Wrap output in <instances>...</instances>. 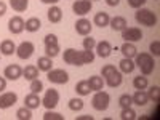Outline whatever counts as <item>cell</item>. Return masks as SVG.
I'll return each mask as SVG.
<instances>
[{
    "label": "cell",
    "mask_w": 160,
    "mask_h": 120,
    "mask_svg": "<svg viewBox=\"0 0 160 120\" xmlns=\"http://www.w3.org/2000/svg\"><path fill=\"white\" fill-rule=\"evenodd\" d=\"M109 104H111V96H109L108 91H102V90L95 91V95H93V98H91L93 109L102 112V111H106L109 108Z\"/></svg>",
    "instance_id": "obj_3"
},
{
    "label": "cell",
    "mask_w": 160,
    "mask_h": 120,
    "mask_svg": "<svg viewBox=\"0 0 160 120\" xmlns=\"http://www.w3.org/2000/svg\"><path fill=\"white\" fill-rule=\"evenodd\" d=\"M131 104H133V98L131 95H128V93H125V95H122L118 98V106L120 108H131Z\"/></svg>",
    "instance_id": "obj_38"
},
{
    "label": "cell",
    "mask_w": 160,
    "mask_h": 120,
    "mask_svg": "<svg viewBox=\"0 0 160 120\" xmlns=\"http://www.w3.org/2000/svg\"><path fill=\"white\" fill-rule=\"evenodd\" d=\"M43 120H64V117L58 112H53V109H47L43 114Z\"/></svg>",
    "instance_id": "obj_39"
},
{
    "label": "cell",
    "mask_w": 160,
    "mask_h": 120,
    "mask_svg": "<svg viewBox=\"0 0 160 120\" xmlns=\"http://www.w3.org/2000/svg\"><path fill=\"white\" fill-rule=\"evenodd\" d=\"M29 90H31V93L40 95V93L43 91V83H42V80H38V78L32 80V82H31V87H29Z\"/></svg>",
    "instance_id": "obj_37"
},
{
    "label": "cell",
    "mask_w": 160,
    "mask_h": 120,
    "mask_svg": "<svg viewBox=\"0 0 160 120\" xmlns=\"http://www.w3.org/2000/svg\"><path fill=\"white\" fill-rule=\"evenodd\" d=\"M40 28H42V21H40L38 18H35V16L29 18L24 24V31H28V32H38Z\"/></svg>",
    "instance_id": "obj_24"
},
{
    "label": "cell",
    "mask_w": 160,
    "mask_h": 120,
    "mask_svg": "<svg viewBox=\"0 0 160 120\" xmlns=\"http://www.w3.org/2000/svg\"><path fill=\"white\" fill-rule=\"evenodd\" d=\"M47 78L50 83L55 85H64L69 82V74L66 72L64 69H51L47 72Z\"/></svg>",
    "instance_id": "obj_4"
},
{
    "label": "cell",
    "mask_w": 160,
    "mask_h": 120,
    "mask_svg": "<svg viewBox=\"0 0 160 120\" xmlns=\"http://www.w3.org/2000/svg\"><path fill=\"white\" fill-rule=\"evenodd\" d=\"M118 69L122 74H131L133 71L136 69V66H135V61L130 59V58H123L122 61L118 62Z\"/></svg>",
    "instance_id": "obj_22"
},
{
    "label": "cell",
    "mask_w": 160,
    "mask_h": 120,
    "mask_svg": "<svg viewBox=\"0 0 160 120\" xmlns=\"http://www.w3.org/2000/svg\"><path fill=\"white\" fill-rule=\"evenodd\" d=\"M83 99L82 98H72L69 99V109L74 111V112H78V111H82L83 109Z\"/></svg>",
    "instance_id": "obj_32"
},
{
    "label": "cell",
    "mask_w": 160,
    "mask_h": 120,
    "mask_svg": "<svg viewBox=\"0 0 160 120\" xmlns=\"http://www.w3.org/2000/svg\"><path fill=\"white\" fill-rule=\"evenodd\" d=\"M96 55L99 58H109L111 53L114 51L112 50V45L111 42H108V40H101V42H96Z\"/></svg>",
    "instance_id": "obj_15"
},
{
    "label": "cell",
    "mask_w": 160,
    "mask_h": 120,
    "mask_svg": "<svg viewBox=\"0 0 160 120\" xmlns=\"http://www.w3.org/2000/svg\"><path fill=\"white\" fill-rule=\"evenodd\" d=\"M7 3L5 2H2V0H0V18H2L3 15H5V13H7Z\"/></svg>",
    "instance_id": "obj_46"
},
{
    "label": "cell",
    "mask_w": 160,
    "mask_h": 120,
    "mask_svg": "<svg viewBox=\"0 0 160 120\" xmlns=\"http://www.w3.org/2000/svg\"><path fill=\"white\" fill-rule=\"evenodd\" d=\"M35 51V45L29 40H26V42H21L18 47H16V55L19 59H29Z\"/></svg>",
    "instance_id": "obj_7"
},
{
    "label": "cell",
    "mask_w": 160,
    "mask_h": 120,
    "mask_svg": "<svg viewBox=\"0 0 160 120\" xmlns=\"http://www.w3.org/2000/svg\"><path fill=\"white\" fill-rule=\"evenodd\" d=\"M135 19L138 24L146 26V28H154V26H157V21H158L157 15L149 8H138L135 13Z\"/></svg>",
    "instance_id": "obj_2"
},
{
    "label": "cell",
    "mask_w": 160,
    "mask_h": 120,
    "mask_svg": "<svg viewBox=\"0 0 160 120\" xmlns=\"http://www.w3.org/2000/svg\"><path fill=\"white\" fill-rule=\"evenodd\" d=\"M47 18L51 24H58L61 19H62V10L58 7V5H51L47 11Z\"/></svg>",
    "instance_id": "obj_16"
},
{
    "label": "cell",
    "mask_w": 160,
    "mask_h": 120,
    "mask_svg": "<svg viewBox=\"0 0 160 120\" xmlns=\"http://www.w3.org/2000/svg\"><path fill=\"white\" fill-rule=\"evenodd\" d=\"M62 61H64L66 64H71V66H83L82 56H80V51L75 50V48H68V50H64Z\"/></svg>",
    "instance_id": "obj_6"
},
{
    "label": "cell",
    "mask_w": 160,
    "mask_h": 120,
    "mask_svg": "<svg viewBox=\"0 0 160 120\" xmlns=\"http://www.w3.org/2000/svg\"><path fill=\"white\" fill-rule=\"evenodd\" d=\"M75 120H93V115H80Z\"/></svg>",
    "instance_id": "obj_49"
},
{
    "label": "cell",
    "mask_w": 160,
    "mask_h": 120,
    "mask_svg": "<svg viewBox=\"0 0 160 120\" xmlns=\"http://www.w3.org/2000/svg\"><path fill=\"white\" fill-rule=\"evenodd\" d=\"M109 26L112 28L114 32H122L125 28H128V22L123 16H114V18H111Z\"/></svg>",
    "instance_id": "obj_17"
},
{
    "label": "cell",
    "mask_w": 160,
    "mask_h": 120,
    "mask_svg": "<svg viewBox=\"0 0 160 120\" xmlns=\"http://www.w3.org/2000/svg\"><path fill=\"white\" fill-rule=\"evenodd\" d=\"M133 98V104H136V106H146L149 102V98H148V93H146V90H136L135 91V95L131 96Z\"/></svg>",
    "instance_id": "obj_21"
},
{
    "label": "cell",
    "mask_w": 160,
    "mask_h": 120,
    "mask_svg": "<svg viewBox=\"0 0 160 120\" xmlns=\"http://www.w3.org/2000/svg\"><path fill=\"white\" fill-rule=\"evenodd\" d=\"M42 3H47V5H56L59 0H40Z\"/></svg>",
    "instance_id": "obj_48"
},
{
    "label": "cell",
    "mask_w": 160,
    "mask_h": 120,
    "mask_svg": "<svg viewBox=\"0 0 160 120\" xmlns=\"http://www.w3.org/2000/svg\"><path fill=\"white\" fill-rule=\"evenodd\" d=\"M48 43H59L58 42V37L55 34H47L45 35V45H48Z\"/></svg>",
    "instance_id": "obj_44"
},
{
    "label": "cell",
    "mask_w": 160,
    "mask_h": 120,
    "mask_svg": "<svg viewBox=\"0 0 160 120\" xmlns=\"http://www.w3.org/2000/svg\"><path fill=\"white\" fill-rule=\"evenodd\" d=\"M149 53L154 56H160V42L158 40H154V42L149 45Z\"/></svg>",
    "instance_id": "obj_41"
},
{
    "label": "cell",
    "mask_w": 160,
    "mask_h": 120,
    "mask_svg": "<svg viewBox=\"0 0 160 120\" xmlns=\"http://www.w3.org/2000/svg\"><path fill=\"white\" fill-rule=\"evenodd\" d=\"M59 51H61L59 43H48V45H45V56H48L51 59L56 58L59 55Z\"/></svg>",
    "instance_id": "obj_31"
},
{
    "label": "cell",
    "mask_w": 160,
    "mask_h": 120,
    "mask_svg": "<svg viewBox=\"0 0 160 120\" xmlns=\"http://www.w3.org/2000/svg\"><path fill=\"white\" fill-rule=\"evenodd\" d=\"M120 3V0H106V5H109V7H117Z\"/></svg>",
    "instance_id": "obj_47"
},
{
    "label": "cell",
    "mask_w": 160,
    "mask_h": 120,
    "mask_svg": "<svg viewBox=\"0 0 160 120\" xmlns=\"http://www.w3.org/2000/svg\"><path fill=\"white\" fill-rule=\"evenodd\" d=\"M91 2H93V0H91Z\"/></svg>",
    "instance_id": "obj_50"
},
{
    "label": "cell",
    "mask_w": 160,
    "mask_h": 120,
    "mask_svg": "<svg viewBox=\"0 0 160 120\" xmlns=\"http://www.w3.org/2000/svg\"><path fill=\"white\" fill-rule=\"evenodd\" d=\"M146 93H148V98L151 101H154V102H158L160 101V87L154 85V87L149 88V91H146Z\"/></svg>",
    "instance_id": "obj_34"
},
{
    "label": "cell",
    "mask_w": 160,
    "mask_h": 120,
    "mask_svg": "<svg viewBox=\"0 0 160 120\" xmlns=\"http://www.w3.org/2000/svg\"><path fill=\"white\" fill-rule=\"evenodd\" d=\"M122 38L125 42H131V43H136L142 38V32L139 28H125L122 31Z\"/></svg>",
    "instance_id": "obj_9"
},
{
    "label": "cell",
    "mask_w": 160,
    "mask_h": 120,
    "mask_svg": "<svg viewBox=\"0 0 160 120\" xmlns=\"http://www.w3.org/2000/svg\"><path fill=\"white\" fill-rule=\"evenodd\" d=\"M3 77L7 80L15 82V80H18V78L22 77V68H21L19 64H10V66H7L5 71H3Z\"/></svg>",
    "instance_id": "obj_11"
},
{
    "label": "cell",
    "mask_w": 160,
    "mask_h": 120,
    "mask_svg": "<svg viewBox=\"0 0 160 120\" xmlns=\"http://www.w3.org/2000/svg\"><path fill=\"white\" fill-rule=\"evenodd\" d=\"M109 21H111V16L108 15L106 11H99L95 15V19H93V22H95V26H98V28H106V26H109Z\"/></svg>",
    "instance_id": "obj_23"
},
{
    "label": "cell",
    "mask_w": 160,
    "mask_h": 120,
    "mask_svg": "<svg viewBox=\"0 0 160 120\" xmlns=\"http://www.w3.org/2000/svg\"><path fill=\"white\" fill-rule=\"evenodd\" d=\"M122 82H123V74L120 72L118 69L114 71L111 75H108V77L104 78V83L108 85V87H111V88H117V87H120V85H122Z\"/></svg>",
    "instance_id": "obj_14"
},
{
    "label": "cell",
    "mask_w": 160,
    "mask_h": 120,
    "mask_svg": "<svg viewBox=\"0 0 160 120\" xmlns=\"http://www.w3.org/2000/svg\"><path fill=\"white\" fill-rule=\"evenodd\" d=\"M114 71H117V68H115L114 64H106L104 68L101 69V77H104V78H106L108 75H111Z\"/></svg>",
    "instance_id": "obj_42"
},
{
    "label": "cell",
    "mask_w": 160,
    "mask_h": 120,
    "mask_svg": "<svg viewBox=\"0 0 160 120\" xmlns=\"http://www.w3.org/2000/svg\"><path fill=\"white\" fill-rule=\"evenodd\" d=\"M120 118H122V120H136L138 114L133 111L131 108H123L122 112H120Z\"/></svg>",
    "instance_id": "obj_33"
},
{
    "label": "cell",
    "mask_w": 160,
    "mask_h": 120,
    "mask_svg": "<svg viewBox=\"0 0 160 120\" xmlns=\"http://www.w3.org/2000/svg\"><path fill=\"white\" fill-rule=\"evenodd\" d=\"M16 117L19 120H31L32 118V109H29V108H26V106H24V108L16 111Z\"/></svg>",
    "instance_id": "obj_35"
},
{
    "label": "cell",
    "mask_w": 160,
    "mask_h": 120,
    "mask_svg": "<svg viewBox=\"0 0 160 120\" xmlns=\"http://www.w3.org/2000/svg\"><path fill=\"white\" fill-rule=\"evenodd\" d=\"M40 104H42V98L35 93H29V95H26L24 98V106L29 109H38Z\"/></svg>",
    "instance_id": "obj_18"
},
{
    "label": "cell",
    "mask_w": 160,
    "mask_h": 120,
    "mask_svg": "<svg viewBox=\"0 0 160 120\" xmlns=\"http://www.w3.org/2000/svg\"><path fill=\"white\" fill-rule=\"evenodd\" d=\"M87 82H88L91 91H99V90H102V87H104V80H102V77H99V75H91Z\"/></svg>",
    "instance_id": "obj_25"
},
{
    "label": "cell",
    "mask_w": 160,
    "mask_h": 120,
    "mask_svg": "<svg viewBox=\"0 0 160 120\" xmlns=\"http://www.w3.org/2000/svg\"><path fill=\"white\" fill-rule=\"evenodd\" d=\"M75 91L80 96H88L91 90H90V85H88L87 80H80V82L75 83Z\"/></svg>",
    "instance_id": "obj_30"
},
{
    "label": "cell",
    "mask_w": 160,
    "mask_h": 120,
    "mask_svg": "<svg viewBox=\"0 0 160 120\" xmlns=\"http://www.w3.org/2000/svg\"><path fill=\"white\" fill-rule=\"evenodd\" d=\"M59 102V91L55 88H50L45 91V95L42 98V104L45 106L47 109H55Z\"/></svg>",
    "instance_id": "obj_5"
},
{
    "label": "cell",
    "mask_w": 160,
    "mask_h": 120,
    "mask_svg": "<svg viewBox=\"0 0 160 120\" xmlns=\"http://www.w3.org/2000/svg\"><path fill=\"white\" fill-rule=\"evenodd\" d=\"M80 56H82L83 64H90V62L95 61V51L93 50H83V51H80Z\"/></svg>",
    "instance_id": "obj_36"
},
{
    "label": "cell",
    "mask_w": 160,
    "mask_h": 120,
    "mask_svg": "<svg viewBox=\"0 0 160 120\" xmlns=\"http://www.w3.org/2000/svg\"><path fill=\"white\" fill-rule=\"evenodd\" d=\"M95 47H96V40L91 35H87L83 38V50H95Z\"/></svg>",
    "instance_id": "obj_40"
},
{
    "label": "cell",
    "mask_w": 160,
    "mask_h": 120,
    "mask_svg": "<svg viewBox=\"0 0 160 120\" xmlns=\"http://www.w3.org/2000/svg\"><path fill=\"white\" fill-rule=\"evenodd\" d=\"M10 7L15 11H18V13H22V11L28 10L29 0H10Z\"/></svg>",
    "instance_id": "obj_29"
},
{
    "label": "cell",
    "mask_w": 160,
    "mask_h": 120,
    "mask_svg": "<svg viewBox=\"0 0 160 120\" xmlns=\"http://www.w3.org/2000/svg\"><path fill=\"white\" fill-rule=\"evenodd\" d=\"M5 90H7V78L0 77V93H3Z\"/></svg>",
    "instance_id": "obj_45"
},
{
    "label": "cell",
    "mask_w": 160,
    "mask_h": 120,
    "mask_svg": "<svg viewBox=\"0 0 160 120\" xmlns=\"http://www.w3.org/2000/svg\"><path fill=\"white\" fill-rule=\"evenodd\" d=\"M0 53L5 55V56H11L13 53H16L15 42H13V40H8V38L2 40V43H0Z\"/></svg>",
    "instance_id": "obj_20"
},
{
    "label": "cell",
    "mask_w": 160,
    "mask_h": 120,
    "mask_svg": "<svg viewBox=\"0 0 160 120\" xmlns=\"http://www.w3.org/2000/svg\"><path fill=\"white\" fill-rule=\"evenodd\" d=\"M22 77L26 80H29V82L38 78V69H37V66H26V68L22 69Z\"/></svg>",
    "instance_id": "obj_27"
},
{
    "label": "cell",
    "mask_w": 160,
    "mask_h": 120,
    "mask_svg": "<svg viewBox=\"0 0 160 120\" xmlns=\"http://www.w3.org/2000/svg\"><path fill=\"white\" fill-rule=\"evenodd\" d=\"M133 87L135 90H146L149 87V80H148V75H138L133 78Z\"/></svg>",
    "instance_id": "obj_28"
},
{
    "label": "cell",
    "mask_w": 160,
    "mask_h": 120,
    "mask_svg": "<svg viewBox=\"0 0 160 120\" xmlns=\"http://www.w3.org/2000/svg\"><path fill=\"white\" fill-rule=\"evenodd\" d=\"M120 51H122L123 58H130V59H135V56L138 55V48L135 43L131 42H125L122 47H120Z\"/></svg>",
    "instance_id": "obj_19"
},
{
    "label": "cell",
    "mask_w": 160,
    "mask_h": 120,
    "mask_svg": "<svg viewBox=\"0 0 160 120\" xmlns=\"http://www.w3.org/2000/svg\"><path fill=\"white\" fill-rule=\"evenodd\" d=\"M93 8V2L91 0H75L72 3V11L78 16H85L87 13H90Z\"/></svg>",
    "instance_id": "obj_8"
},
{
    "label": "cell",
    "mask_w": 160,
    "mask_h": 120,
    "mask_svg": "<svg viewBox=\"0 0 160 120\" xmlns=\"http://www.w3.org/2000/svg\"><path fill=\"white\" fill-rule=\"evenodd\" d=\"M135 66L139 68L142 75H151L155 69V61L151 53H138L135 56Z\"/></svg>",
    "instance_id": "obj_1"
},
{
    "label": "cell",
    "mask_w": 160,
    "mask_h": 120,
    "mask_svg": "<svg viewBox=\"0 0 160 120\" xmlns=\"http://www.w3.org/2000/svg\"><path fill=\"white\" fill-rule=\"evenodd\" d=\"M37 69L38 71H43V72H48L53 69V59L48 58V56H42L37 59Z\"/></svg>",
    "instance_id": "obj_26"
},
{
    "label": "cell",
    "mask_w": 160,
    "mask_h": 120,
    "mask_svg": "<svg viewBox=\"0 0 160 120\" xmlns=\"http://www.w3.org/2000/svg\"><path fill=\"white\" fill-rule=\"evenodd\" d=\"M91 29H93V24H91L87 18H80V19H77V22H75V31H77L78 35L87 37V35L91 34Z\"/></svg>",
    "instance_id": "obj_12"
},
{
    "label": "cell",
    "mask_w": 160,
    "mask_h": 120,
    "mask_svg": "<svg viewBox=\"0 0 160 120\" xmlns=\"http://www.w3.org/2000/svg\"><path fill=\"white\" fill-rule=\"evenodd\" d=\"M18 102V95L13 91H3L0 93V109H10L11 106Z\"/></svg>",
    "instance_id": "obj_10"
},
{
    "label": "cell",
    "mask_w": 160,
    "mask_h": 120,
    "mask_svg": "<svg viewBox=\"0 0 160 120\" xmlns=\"http://www.w3.org/2000/svg\"><path fill=\"white\" fill-rule=\"evenodd\" d=\"M24 24H26V21H24L21 16H13V18L8 21V31H10L11 34L18 35V34H21V32L24 31Z\"/></svg>",
    "instance_id": "obj_13"
},
{
    "label": "cell",
    "mask_w": 160,
    "mask_h": 120,
    "mask_svg": "<svg viewBox=\"0 0 160 120\" xmlns=\"http://www.w3.org/2000/svg\"><path fill=\"white\" fill-rule=\"evenodd\" d=\"M127 2H128V5H130L131 8L138 10V8H142V7L146 5V2H148V0H127Z\"/></svg>",
    "instance_id": "obj_43"
}]
</instances>
